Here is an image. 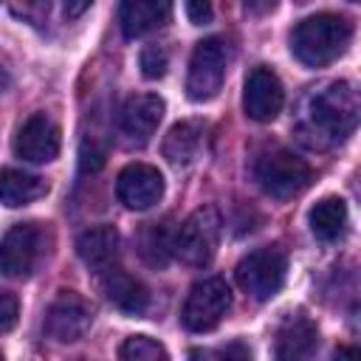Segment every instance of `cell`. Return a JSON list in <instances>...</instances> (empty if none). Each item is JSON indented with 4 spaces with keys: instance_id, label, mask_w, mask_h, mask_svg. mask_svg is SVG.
Segmentation results:
<instances>
[{
    "instance_id": "obj_20",
    "label": "cell",
    "mask_w": 361,
    "mask_h": 361,
    "mask_svg": "<svg viewBox=\"0 0 361 361\" xmlns=\"http://www.w3.org/2000/svg\"><path fill=\"white\" fill-rule=\"evenodd\" d=\"M200 147H203V124L180 121L164 138V158L175 166H186L200 155Z\"/></svg>"
},
{
    "instance_id": "obj_12",
    "label": "cell",
    "mask_w": 361,
    "mask_h": 361,
    "mask_svg": "<svg viewBox=\"0 0 361 361\" xmlns=\"http://www.w3.org/2000/svg\"><path fill=\"white\" fill-rule=\"evenodd\" d=\"M116 195L133 212L152 209L164 197V175L149 164H130L118 172Z\"/></svg>"
},
{
    "instance_id": "obj_5",
    "label": "cell",
    "mask_w": 361,
    "mask_h": 361,
    "mask_svg": "<svg viewBox=\"0 0 361 361\" xmlns=\"http://www.w3.org/2000/svg\"><path fill=\"white\" fill-rule=\"evenodd\" d=\"M220 231H223L220 212L214 206H200V209H195L180 223V228H175V245H172V251L186 265H195V268L209 265L212 257L217 254Z\"/></svg>"
},
{
    "instance_id": "obj_2",
    "label": "cell",
    "mask_w": 361,
    "mask_h": 361,
    "mask_svg": "<svg viewBox=\"0 0 361 361\" xmlns=\"http://www.w3.org/2000/svg\"><path fill=\"white\" fill-rule=\"evenodd\" d=\"M353 39V25L341 14H313L296 23L290 31V54L305 65V68H324L336 62Z\"/></svg>"
},
{
    "instance_id": "obj_14",
    "label": "cell",
    "mask_w": 361,
    "mask_h": 361,
    "mask_svg": "<svg viewBox=\"0 0 361 361\" xmlns=\"http://www.w3.org/2000/svg\"><path fill=\"white\" fill-rule=\"evenodd\" d=\"M161 118H164V99L155 93H138L124 102L118 127L133 144H147L149 135L158 130Z\"/></svg>"
},
{
    "instance_id": "obj_27",
    "label": "cell",
    "mask_w": 361,
    "mask_h": 361,
    "mask_svg": "<svg viewBox=\"0 0 361 361\" xmlns=\"http://www.w3.org/2000/svg\"><path fill=\"white\" fill-rule=\"evenodd\" d=\"M183 8H186L189 23H195V25H206V23H212V6H209V3H186Z\"/></svg>"
},
{
    "instance_id": "obj_15",
    "label": "cell",
    "mask_w": 361,
    "mask_h": 361,
    "mask_svg": "<svg viewBox=\"0 0 361 361\" xmlns=\"http://www.w3.org/2000/svg\"><path fill=\"white\" fill-rule=\"evenodd\" d=\"M76 251L90 271L107 274L116 268V259H118V231L113 226H93L79 234Z\"/></svg>"
},
{
    "instance_id": "obj_13",
    "label": "cell",
    "mask_w": 361,
    "mask_h": 361,
    "mask_svg": "<svg viewBox=\"0 0 361 361\" xmlns=\"http://www.w3.org/2000/svg\"><path fill=\"white\" fill-rule=\"evenodd\" d=\"M319 330L305 313H290L274 333V361H313Z\"/></svg>"
},
{
    "instance_id": "obj_10",
    "label": "cell",
    "mask_w": 361,
    "mask_h": 361,
    "mask_svg": "<svg viewBox=\"0 0 361 361\" xmlns=\"http://www.w3.org/2000/svg\"><path fill=\"white\" fill-rule=\"evenodd\" d=\"M282 104H285V90H282L279 76L265 65L251 68V73L245 76V87H243L245 116L254 121H274Z\"/></svg>"
},
{
    "instance_id": "obj_19",
    "label": "cell",
    "mask_w": 361,
    "mask_h": 361,
    "mask_svg": "<svg viewBox=\"0 0 361 361\" xmlns=\"http://www.w3.org/2000/svg\"><path fill=\"white\" fill-rule=\"evenodd\" d=\"M307 223L316 240L322 243H333L347 231V203L336 195L322 197L310 212H307Z\"/></svg>"
},
{
    "instance_id": "obj_26",
    "label": "cell",
    "mask_w": 361,
    "mask_h": 361,
    "mask_svg": "<svg viewBox=\"0 0 361 361\" xmlns=\"http://www.w3.org/2000/svg\"><path fill=\"white\" fill-rule=\"evenodd\" d=\"M17 316H20L17 296L0 288V333H8V330L17 324Z\"/></svg>"
},
{
    "instance_id": "obj_31",
    "label": "cell",
    "mask_w": 361,
    "mask_h": 361,
    "mask_svg": "<svg viewBox=\"0 0 361 361\" xmlns=\"http://www.w3.org/2000/svg\"><path fill=\"white\" fill-rule=\"evenodd\" d=\"M0 361H3V355H0Z\"/></svg>"
},
{
    "instance_id": "obj_4",
    "label": "cell",
    "mask_w": 361,
    "mask_h": 361,
    "mask_svg": "<svg viewBox=\"0 0 361 361\" xmlns=\"http://www.w3.org/2000/svg\"><path fill=\"white\" fill-rule=\"evenodd\" d=\"M228 59H231V48L223 37H209L200 39L192 51L189 59V71H186V93L195 102H206L214 99L226 82V71H228Z\"/></svg>"
},
{
    "instance_id": "obj_25",
    "label": "cell",
    "mask_w": 361,
    "mask_h": 361,
    "mask_svg": "<svg viewBox=\"0 0 361 361\" xmlns=\"http://www.w3.org/2000/svg\"><path fill=\"white\" fill-rule=\"evenodd\" d=\"M104 164V147L96 144V138H85L82 149H79V166L82 172H96Z\"/></svg>"
},
{
    "instance_id": "obj_30",
    "label": "cell",
    "mask_w": 361,
    "mask_h": 361,
    "mask_svg": "<svg viewBox=\"0 0 361 361\" xmlns=\"http://www.w3.org/2000/svg\"><path fill=\"white\" fill-rule=\"evenodd\" d=\"M6 85H8V76H6V73H3V68H0V93L6 90Z\"/></svg>"
},
{
    "instance_id": "obj_21",
    "label": "cell",
    "mask_w": 361,
    "mask_h": 361,
    "mask_svg": "<svg viewBox=\"0 0 361 361\" xmlns=\"http://www.w3.org/2000/svg\"><path fill=\"white\" fill-rule=\"evenodd\" d=\"M175 245V231L166 223H144L138 237H135V248L141 254V259L152 268H164L169 262V257Z\"/></svg>"
},
{
    "instance_id": "obj_3",
    "label": "cell",
    "mask_w": 361,
    "mask_h": 361,
    "mask_svg": "<svg viewBox=\"0 0 361 361\" xmlns=\"http://www.w3.org/2000/svg\"><path fill=\"white\" fill-rule=\"evenodd\" d=\"M310 166L290 149H268L254 161V180L274 200H290L302 195L310 183Z\"/></svg>"
},
{
    "instance_id": "obj_24",
    "label": "cell",
    "mask_w": 361,
    "mask_h": 361,
    "mask_svg": "<svg viewBox=\"0 0 361 361\" xmlns=\"http://www.w3.org/2000/svg\"><path fill=\"white\" fill-rule=\"evenodd\" d=\"M141 73L147 76V79H161L164 73H166V65H169V56H166V51L161 48V45H147L144 51H141Z\"/></svg>"
},
{
    "instance_id": "obj_17",
    "label": "cell",
    "mask_w": 361,
    "mask_h": 361,
    "mask_svg": "<svg viewBox=\"0 0 361 361\" xmlns=\"http://www.w3.org/2000/svg\"><path fill=\"white\" fill-rule=\"evenodd\" d=\"M104 293L121 313H130V316H141L149 305V293L144 282H138L121 268H113L104 274Z\"/></svg>"
},
{
    "instance_id": "obj_8",
    "label": "cell",
    "mask_w": 361,
    "mask_h": 361,
    "mask_svg": "<svg viewBox=\"0 0 361 361\" xmlns=\"http://www.w3.org/2000/svg\"><path fill=\"white\" fill-rule=\"evenodd\" d=\"M228 307H231L228 285L220 276H209V279H200V282L192 285V290H189V296L183 302L180 319H183L186 330L209 333L226 319Z\"/></svg>"
},
{
    "instance_id": "obj_18",
    "label": "cell",
    "mask_w": 361,
    "mask_h": 361,
    "mask_svg": "<svg viewBox=\"0 0 361 361\" xmlns=\"http://www.w3.org/2000/svg\"><path fill=\"white\" fill-rule=\"evenodd\" d=\"M48 195V180L23 169H3L0 172V203H6L8 209L17 206H28L39 197Z\"/></svg>"
},
{
    "instance_id": "obj_1",
    "label": "cell",
    "mask_w": 361,
    "mask_h": 361,
    "mask_svg": "<svg viewBox=\"0 0 361 361\" xmlns=\"http://www.w3.org/2000/svg\"><path fill=\"white\" fill-rule=\"evenodd\" d=\"M358 93L350 82H324L302 99L296 135L310 149H330L353 135L358 124Z\"/></svg>"
},
{
    "instance_id": "obj_7",
    "label": "cell",
    "mask_w": 361,
    "mask_h": 361,
    "mask_svg": "<svg viewBox=\"0 0 361 361\" xmlns=\"http://www.w3.org/2000/svg\"><path fill=\"white\" fill-rule=\"evenodd\" d=\"M48 248V231L39 223H14L0 237V274L11 279L31 276Z\"/></svg>"
},
{
    "instance_id": "obj_6",
    "label": "cell",
    "mask_w": 361,
    "mask_h": 361,
    "mask_svg": "<svg viewBox=\"0 0 361 361\" xmlns=\"http://www.w3.org/2000/svg\"><path fill=\"white\" fill-rule=\"evenodd\" d=\"M285 274H288V254L279 245L254 248L237 265L240 288L257 302H268L271 296H276L285 285Z\"/></svg>"
},
{
    "instance_id": "obj_9",
    "label": "cell",
    "mask_w": 361,
    "mask_h": 361,
    "mask_svg": "<svg viewBox=\"0 0 361 361\" xmlns=\"http://www.w3.org/2000/svg\"><path fill=\"white\" fill-rule=\"evenodd\" d=\"M93 322V307L73 290H59L45 310V333L59 344L79 341Z\"/></svg>"
},
{
    "instance_id": "obj_29",
    "label": "cell",
    "mask_w": 361,
    "mask_h": 361,
    "mask_svg": "<svg viewBox=\"0 0 361 361\" xmlns=\"http://www.w3.org/2000/svg\"><path fill=\"white\" fill-rule=\"evenodd\" d=\"M87 8H90V3H76V6H71V3H68V6H65V14H68V17H76V14L87 11Z\"/></svg>"
},
{
    "instance_id": "obj_23",
    "label": "cell",
    "mask_w": 361,
    "mask_h": 361,
    "mask_svg": "<svg viewBox=\"0 0 361 361\" xmlns=\"http://www.w3.org/2000/svg\"><path fill=\"white\" fill-rule=\"evenodd\" d=\"M189 361H251V350L243 341H231L217 350H192Z\"/></svg>"
},
{
    "instance_id": "obj_22",
    "label": "cell",
    "mask_w": 361,
    "mask_h": 361,
    "mask_svg": "<svg viewBox=\"0 0 361 361\" xmlns=\"http://www.w3.org/2000/svg\"><path fill=\"white\" fill-rule=\"evenodd\" d=\"M118 361H169L161 341L149 336H130L118 350Z\"/></svg>"
},
{
    "instance_id": "obj_28",
    "label": "cell",
    "mask_w": 361,
    "mask_h": 361,
    "mask_svg": "<svg viewBox=\"0 0 361 361\" xmlns=\"http://www.w3.org/2000/svg\"><path fill=\"white\" fill-rule=\"evenodd\" d=\"M333 361H361V353L355 347H338L336 355H333Z\"/></svg>"
},
{
    "instance_id": "obj_16",
    "label": "cell",
    "mask_w": 361,
    "mask_h": 361,
    "mask_svg": "<svg viewBox=\"0 0 361 361\" xmlns=\"http://www.w3.org/2000/svg\"><path fill=\"white\" fill-rule=\"evenodd\" d=\"M172 17L169 3H155V0H127L118 8V23L124 37H144L161 25H166Z\"/></svg>"
},
{
    "instance_id": "obj_11",
    "label": "cell",
    "mask_w": 361,
    "mask_h": 361,
    "mask_svg": "<svg viewBox=\"0 0 361 361\" xmlns=\"http://www.w3.org/2000/svg\"><path fill=\"white\" fill-rule=\"evenodd\" d=\"M59 127L51 116L45 113H34L28 116L17 135H14V152L17 158L23 161H31V164H48L59 155Z\"/></svg>"
}]
</instances>
